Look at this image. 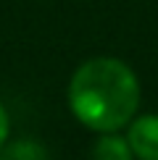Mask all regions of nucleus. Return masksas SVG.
<instances>
[{"instance_id":"f257e3e1","label":"nucleus","mask_w":158,"mask_h":160,"mask_svg":"<svg viewBox=\"0 0 158 160\" xmlns=\"http://www.w3.org/2000/svg\"><path fill=\"white\" fill-rule=\"evenodd\" d=\"M140 105V82L118 58H92L82 63L69 84V108L92 131H118Z\"/></svg>"},{"instance_id":"f03ea898","label":"nucleus","mask_w":158,"mask_h":160,"mask_svg":"<svg viewBox=\"0 0 158 160\" xmlns=\"http://www.w3.org/2000/svg\"><path fill=\"white\" fill-rule=\"evenodd\" d=\"M127 142L137 160H158V116L148 113L129 121Z\"/></svg>"},{"instance_id":"7ed1b4c3","label":"nucleus","mask_w":158,"mask_h":160,"mask_svg":"<svg viewBox=\"0 0 158 160\" xmlns=\"http://www.w3.org/2000/svg\"><path fill=\"white\" fill-rule=\"evenodd\" d=\"M90 160H134V152H132L127 137H118L116 131H105L95 142Z\"/></svg>"},{"instance_id":"20e7f679","label":"nucleus","mask_w":158,"mask_h":160,"mask_svg":"<svg viewBox=\"0 0 158 160\" xmlns=\"http://www.w3.org/2000/svg\"><path fill=\"white\" fill-rule=\"evenodd\" d=\"M8 129H11V123H8V110H5L3 102H0V144H3L5 137H8Z\"/></svg>"}]
</instances>
